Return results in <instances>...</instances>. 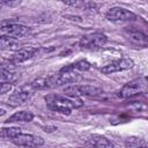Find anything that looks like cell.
<instances>
[{
  "label": "cell",
  "instance_id": "8992f818",
  "mask_svg": "<svg viewBox=\"0 0 148 148\" xmlns=\"http://www.w3.org/2000/svg\"><path fill=\"white\" fill-rule=\"evenodd\" d=\"M29 27L21 24V23H14V22H3L0 27V35L12 37V38H20L25 36L29 32Z\"/></svg>",
  "mask_w": 148,
  "mask_h": 148
},
{
  "label": "cell",
  "instance_id": "5bb4252c",
  "mask_svg": "<svg viewBox=\"0 0 148 148\" xmlns=\"http://www.w3.org/2000/svg\"><path fill=\"white\" fill-rule=\"evenodd\" d=\"M125 32L127 34L128 38L132 42H134L139 45H142V46L147 45V36L143 32H141L139 30H135V29H126Z\"/></svg>",
  "mask_w": 148,
  "mask_h": 148
},
{
  "label": "cell",
  "instance_id": "7402d4cb",
  "mask_svg": "<svg viewBox=\"0 0 148 148\" xmlns=\"http://www.w3.org/2000/svg\"><path fill=\"white\" fill-rule=\"evenodd\" d=\"M77 148H83V147H77Z\"/></svg>",
  "mask_w": 148,
  "mask_h": 148
},
{
  "label": "cell",
  "instance_id": "ba28073f",
  "mask_svg": "<svg viewBox=\"0 0 148 148\" xmlns=\"http://www.w3.org/2000/svg\"><path fill=\"white\" fill-rule=\"evenodd\" d=\"M134 66V62L132 59H128V58H123V59H118V60H114L112 62H110L109 65L104 66L101 68V72L103 74H113V73H117V72H121V71H126V69H130Z\"/></svg>",
  "mask_w": 148,
  "mask_h": 148
},
{
  "label": "cell",
  "instance_id": "9c48e42d",
  "mask_svg": "<svg viewBox=\"0 0 148 148\" xmlns=\"http://www.w3.org/2000/svg\"><path fill=\"white\" fill-rule=\"evenodd\" d=\"M34 88L29 84V86H23L20 87L18 89H16L10 96H9V103H12L13 105H18L22 104L24 102H27L32 95H34Z\"/></svg>",
  "mask_w": 148,
  "mask_h": 148
},
{
  "label": "cell",
  "instance_id": "d6986e66",
  "mask_svg": "<svg viewBox=\"0 0 148 148\" xmlns=\"http://www.w3.org/2000/svg\"><path fill=\"white\" fill-rule=\"evenodd\" d=\"M12 88H13V83L0 82V94H7L12 90Z\"/></svg>",
  "mask_w": 148,
  "mask_h": 148
},
{
  "label": "cell",
  "instance_id": "ffe728a7",
  "mask_svg": "<svg viewBox=\"0 0 148 148\" xmlns=\"http://www.w3.org/2000/svg\"><path fill=\"white\" fill-rule=\"evenodd\" d=\"M21 3V1H8V0H0V5L7 7H16Z\"/></svg>",
  "mask_w": 148,
  "mask_h": 148
},
{
  "label": "cell",
  "instance_id": "3957f363",
  "mask_svg": "<svg viewBox=\"0 0 148 148\" xmlns=\"http://www.w3.org/2000/svg\"><path fill=\"white\" fill-rule=\"evenodd\" d=\"M108 42V37L106 35L102 34V32H91L88 35H84L80 42L79 45L82 49H88V50H95V49H99L102 46H104Z\"/></svg>",
  "mask_w": 148,
  "mask_h": 148
},
{
  "label": "cell",
  "instance_id": "277c9868",
  "mask_svg": "<svg viewBox=\"0 0 148 148\" xmlns=\"http://www.w3.org/2000/svg\"><path fill=\"white\" fill-rule=\"evenodd\" d=\"M105 17L108 21L113 22V23H123V22H130V21H134L136 18V15L123 7H112L110 8L106 14Z\"/></svg>",
  "mask_w": 148,
  "mask_h": 148
},
{
  "label": "cell",
  "instance_id": "52a82bcc",
  "mask_svg": "<svg viewBox=\"0 0 148 148\" xmlns=\"http://www.w3.org/2000/svg\"><path fill=\"white\" fill-rule=\"evenodd\" d=\"M12 142L18 147H39L44 145V139L39 135L20 133L14 139H12Z\"/></svg>",
  "mask_w": 148,
  "mask_h": 148
},
{
  "label": "cell",
  "instance_id": "9a60e30c",
  "mask_svg": "<svg viewBox=\"0 0 148 148\" xmlns=\"http://www.w3.org/2000/svg\"><path fill=\"white\" fill-rule=\"evenodd\" d=\"M0 79L3 80L5 82L13 83L14 81H16L17 75L13 72V69H10L9 67L5 66L3 64H0Z\"/></svg>",
  "mask_w": 148,
  "mask_h": 148
},
{
  "label": "cell",
  "instance_id": "7c38bea8",
  "mask_svg": "<svg viewBox=\"0 0 148 148\" xmlns=\"http://www.w3.org/2000/svg\"><path fill=\"white\" fill-rule=\"evenodd\" d=\"M21 49H22V44L18 42V39L0 35V50L16 52V51H18Z\"/></svg>",
  "mask_w": 148,
  "mask_h": 148
},
{
  "label": "cell",
  "instance_id": "2e32d148",
  "mask_svg": "<svg viewBox=\"0 0 148 148\" xmlns=\"http://www.w3.org/2000/svg\"><path fill=\"white\" fill-rule=\"evenodd\" d=\"M125 147L126 148H148L146 140L139 136H128L125 140Z\"/></svg>",
  "mask_w": 148,
  "mask_h": 148
},
{
  "label": "cell",
  "instance_id": "44dd1931",
  "mask_svg": "<svg viewBox=\"0 0 148 148\" xmlns=\"http://www.w3.org/2000/svg\"><path fill=\"white\" fill-rule=\"evenodd\" d=\"M5 113H6V111L3 109H0V116H3Z\"/></svg>",
  "mask_w": 148,
  "mask_h": 148
},
{
  "label": "cell",
  "instance_id": "4fadbf2b",
  "mask_svg": "<svg viewBox=\"0 0 148 148\" xmlns=\"http://www.w3.org/2000/svg\"><path fill=\"white\" fill-rule=\"evenodd\" d=\"M34 119V114L30 111L27 110H22V111H17L14 114H12L6 123H29Z\"/></svg>",
  "mask_w": 148,
  "mask_h": 148
},
{
  "label": "cell",
  "instance_id": "30bf717a",
  "mask_svg": "<svg viewBox=\"0 0 148 148\" xmlns=\"http://www.w3.org/2000/svg\"><path fill=\"white\" fill-rule=\"evenodd\" d=\"M38 53V49L36 47H29V49H21L18 51H16L12 58H10V61L14 62V64H17V62H23L28 59H31L34 58L35 56H37Z\"/></svg>",
  "mask_w": 148,
  "mask_h": 148
},
{
  "label": "cell",
  "instance_id": "8fae6325",
  "mask_svg": "<svg viewBox=\"0 0 148 148\" xmlns=\"http://www.w3.org/2000/svg\"><path fill=\"white\" fill-rule=\"evenodd\" d=\"M87 145L89 148H113V143L105 136L99 134H92L88 138Z\"/></svg>",
  "mask_w": 148,
  "mask_h": 148
},
{
  "label": "cell",
  "instance_id": "e0dca14e",
  "mask_svg": "<svg viewBox=\"0 0 148 148\" xmlns=\"http://www.w3.org/2000/svg\"><path fill=\"white\" fill-rule=\"evenodd\" d=\"M67 69H71V71H75V72H86L88 69H90L91 65L89 61L87 60H79L74 64H71V65H67L65 66Z\"/></svg>",
  "mask_w": 148,
  "mask_h": 148
},
{
  "label": "cell",
  "instance_id": "ac0fdd59",
  "mask_svg": "<svg viewBox=\"0 0 148 148\" xmlns=\"http://www.w3.org/2000/svg\"><path fill=\"white\" fill-rule=\"evenodd\" d=\"M21 133V128L13 126V127H3L0 130V136L1 138H6V139H14L16 135H18Z\"/></svg>",
  "mask_w": 148,
  "mask_h": 148
},
{
  "label": "cell",
  "instance_id": "5b68a950",
  "mask_svg": "<svg viewBox=\"0 0 148 148\" xmlns=\"http://www.w3.org/2000/svg\"><path fill=\"white\" fill-rule=\"evenodd\" d=\"M146 89V77H139L127 82L119 90L118 96L121 98H130L135 95H139Z\"/></svg>",
  "mask_w": 148,
  "mask_h": 148
},
{
  "label": "cell",
  "instance_id": "6da1fadb",
  "mask_svg": "<svg viewBox=\"0 0 148 148\" xmlns=\"http://www.w3.org/2000/svg\"><path fill=\"white\" fill-rule=\"evenodd\" d=\"M45 102L50 110L61 114H71L73 109H77L83 105V102L80 98L62 96L58 94L46 95Z\"/></svg>",
  "mask_w": 148,
  "mask_h": 148
},
{
  "label": "cell",
  "instance_id": "7a4b0ae2",
  "mask_svg": "<svg viewBox=\"0 0 148 148\" xmlns=\"http://www.w3.org/2000/svg\"><path fill=\"white\" fill-rule=\"evenodd\" d=\"M65 96L68 97H81V96H97L103 92V90L98 87L95 86H89V84H72L62 90Z\"/></svg>",
  "mask_w": 148,
  "mask_h": 148
}]
</instances>
